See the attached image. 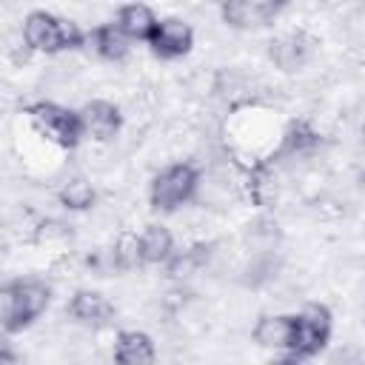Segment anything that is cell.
I'll list each match as a JSON object with an SVG mask.
<instances>
[{
	"instance_id": "obj_1",
	"label": "cell",
	"mask_w": 365,
	"mask_h": 365,
	"mask_svg": "<svg viewBox=\"0 0 365 365\" xmlns=\"http://www.w3.org/2000/svg\"><path fill=\"white\" fill-rule=\"evenodd\" d=\"M51 282L43 277H14L0 285V331L23 334L29 331L51 305Z\"/></svg>"
},
{
	"instance_id": "obj_2",
	"label": "cell",
	"mask_w": 365,
	"mask_h": 365,
	"mask_svg": "<svg viewBox=\"0 0 365 365\" xmlns=\"http://www.w3.org/2000/svg\"><path fill=\"white\" fill-rule=\"evenodd\" d=\"M23 46L37 54H66L86 46V29L48 9H31L23 17Z\"/></svg>"
},
{
	"instance_id": "obj_3",
	"label": "cell",
	"mask_w": 365,
	"mask_h": 365,
	"mask_svg": "<svg viewBox=\"0 0 365 365\" xmlns=\"http://www.w3.org/2000/svg\"><path fill=\"white\" fill-rule=\"evenodd\" d=\"M200 182H202L200 165L188 160L168 163L148 182V208L154 214H174L197 197Z\"/></svg>"
},
{
	"instance_id": "obj_4",
	"label": "cell",
	"mask_w": 365,
	"mask_h": 365,
	"mask_svg": "<svg viewBox=\"0 0 365 365\" xmlns=\"http://www.w3.org/2000/svg\"><path fill=\"white\" fill-rule=\"evenodd\" d=\"M23 117L29 120V125L46 137L51 145L63 148V151H74L86 137H83V123L77 108H68L63 103L54 100H34L29 106H23Z\"/></svg>"
},
{
	"instance_id": "obj_5",
	"label": "cell",
	"mask_w": 365,
	"mask_h": 365,
	"mask_svg": "<svg viewBox=\"0 0 365 365\" xmlns=\"http://www.w3.org/2000/svg\"><path fill=\"white\" fill-rule=\"evenodd\" d=\"M334 334V314L325 302H305L294 314V342H291V356L297 359H314L319 356Z\"/></svg>"
},
{
	"instance_id": "obj_6",
	"label": "cell",
	"mask_w": 365,
	"mask_h": 365,
	"mask_svg": "<svg viewBox=\"0 0 365 365\" xmlns=\"http://www.w3.org/2000/svg\"><path fill=\"white\" fill-rule=\"evenodd\" d=\"M288 9L285 0H222L220 20L237 31H254L271 26Z\"/></svg>"
},
{
	"instance_id": "obj_7",
	"label": "cell",
	"mask_w": 365,
	"mask_h": 365,
	"mask_svg": "<svg viewBox=\"0 0 365 365\" xmlns=\"http://www.w3.org/2000/svg\"><path fill=\"white\" fill-rule=\"evenodd\" d=\"M66 314L74 325L80 328H91V331H100V328H108L114 325L117 319V308L114 302L103 294V291H94V288H77L68 302H66Z\"/></svg>"
},
{
	"instance_id": "obj_8",
	"label": "cell",
	"mask_w": 365,
	"mask_h": 365,
	"mask_svg": "<svg viewBox=\"0 0 365 365\" xmlns=\"http://www.w3.org/2000/svg\"><path fill=\"white\" fill-rule=\"evenodd\" d=\"M145 46L160 60H180L194 48V29L182 17H160Z\"/></svg>"
},
{
	"instance_id": "obj_9",
	"label": "cell",
	"mask_w": 365,
	"mask_h": 365,
	"mask_svg": "<svg viewBox=\"0 0 365 365\" xmlns=\"http://www.w3.org/2000/svg\"><path fill=\"white\" fill-rule=\"evenodd\" d=\"M83 123V137H91L94 143H108L123 131V111L117 103L106 97H94L77 108Z\"/></svg>"
},
{
	"instance_id": "obj_10",
	"label": "cell",
	"mask_w": 365,
	"mask_h": 365,
	"mask_svg": "<svg viewBox=\"0 0 365 365\" xmlns=\"http://www.w3.org/2000/svg\"><path fill=\"white\" fill-rule=\"evenodd\" d=\"M114 365H157V342L140 328H123L111 345Z\"/></svg>"
},
{
	"instance_id": "obj_11",
	"label": "cell",
	"mask_w": 365,
	"mask_h": 365,
	"mask_svg": "<svg viewBox=\"0 0 365 365\" xmlns=\"http://www.w3.org/2000/svg\"><path fill=\"white\" fill-rule=\"evenodd\" d=\"M314 46V37L305 31H285L268 43V57L279 71H299L308 63Z\"/></svg>"
},
{
	"instance_id": "obj_12",
	"label": "cell",
	"mask_w": 365,
	"mask_h": 365,
	"mask_svg": "<svg viewBox=\"0 0 365 365\" xmlns=\"http://www.w3.org/2000/svg\"><path fill=\"white\" fill-rule=\"evenodd\" d=\"M251 339L259 348L288 354L294 342V314H262L251 328Z\"/></svg>"
},
{
	"instance_id": "obj_13",
	"label": "cell",
	"mask_w": 365,
	"mask_h": 365,
	"mask_svg": "<svg viewBox=\"0 0 365 365\" xmlns=\"http://www.w3.org/2000/svg\"><path fill=\"white\" fill-rule=\"evenodd\" d=\"M319 145H322L319 128L311 120L299 117V120H291L282 128V137H279V145H277V157H288V160L311 157L314 151H319Z\"/></svg>"
},
{
	"instance_id": "obj_14",
	"label": "cell",
	"mask_w": 365,
	"mask_h": 365,
	"mask_svg": "<svg viewBox=\"0 0 365 365\" xmlns=\"http://www.w3.org/2000/svg\"><path fill=\"white\" fill-rule=\"evenodd\" d=\"M86 46H91V51L106 63H123L131 51V40L117 29L114 20L91 26L86 31Z\"/></svg>"
},
{
	"instance_id": "obj_15",
	"label": "cell",
	"mask_w": 365,
	"mask_h": 365,
	"mask_svg": "<svg viewBox=\"0 0 365 365\" xmlns=\"http://www.w3.org/2000/svg\"><path fill=\"white\" fill-rule=\"evenodd\" d=\"M137 240H140V265L143 268L145 265H165L171 259V254L177 251L174 234L160 222H148L137 234Z\"/></svg>"
},
{
	"instance_id": "obj_16",
	"label": "cell",
	"mask_w": 365,
	"mask_h": 365,
	"mask_svg": "<svg viewBox=\"0 0 365 365\" xmlns=\"http://www.w3.org/2000/svg\"><path fill=\"white\" fill-rule=\"evenodd\" d=\"M157 20H160L157 11H154L151 6H145V3H125V6H120L117 14H114L117 29H120L131 43H145L148 34L154 31Z\"/></svg>"
},
{
	"instance_id": "obj_17",
	"label": "cell",
	"mask_w": 365,
	"mask_h": 365,
	"mask_svg": "<svg viewBox=\"0 0 365 365\" xmlns=\"http://www.w3.org/2000/svg\"><path fill=\"white\" fill-rule=\"evenodd\" d=\"M57 202L66 208V211H88V208H94V202H97V188H94V182L88 180V177H83V174H71V177H66L63 182H60V188H57Z\"/></svg>"
},
{
	"instance_id": "obj_18",
	"label": "cell",
	"mask_w": 365,
	"mask_h": 365,
	"mask_svg": "<svg viewBox=\"0 0 365 365\" xmlns=\"http://www.w3.org/2000/svg\"><path fill=\"white\" fill-rule=\"evenodd\" d=\"M211 242H194V245H188V248H177L174 254H171V259L163 265L165 271H168V277H174V279H185V277H194V274H200L202 268H205V262H208V257H211Z\"/></svg>"
},
{
	"instance_id": "obj_19",
	"label": "cell",
	"mask_w": 365,
	"mask_h": 365,
	"mask_svg": "<svg viewBox=\"0 0 365 365\" xmlns=\"http://www.w3.org/2000/svg\"><path fill=\"white\" fill-rule=\"evenodd\" d=\"M111 265H114L117 271L143 268V265H140V240H137V231H123V234L114 240Z\"/></svg>"
},
{
	"instance_id": "obj_20",
	"label": "cell",
	"mask_w": 365,
	"mask_h": 365,
	"mask_svg": "<svg viewBox=\"0 0 365 365\" xmlns=\"http://www.w3.org/2000/svg\"><path fill=\"white\" fill-rule=\"evenodd\" d=\"M20 362V351L11 339V334L0 331V365H17Z\"/></svg>"
},
{
	"instance_id": "obj_21",
	"label": "cell",
	"mask_w": 365,
	"mask_h": 365,
	"mask_svg": "<svg viewBox=\"0 0 365 365\" xmlns=\"http://www.w3.org/2000/svg\"><path fill=\"white\" fill-rule=\"evenodd\" d=\"M271 365H305V362H302V359H297V356H291V354H282V356L271 359Z\"/></svg>"
}]
</instances>
